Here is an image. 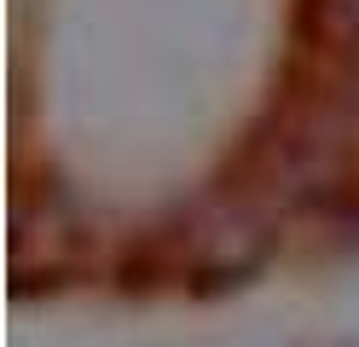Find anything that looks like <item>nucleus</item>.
Masks as SVG:
<instances>
[{
  "mask_svg": "<svg viewBox=\"0 0 359 347\" xmlns=\"http://www.w3.org/2000/svg\"><path fill=\"white\" fill-rule=\"evenodd\" d=\"M313 6H319V23H325V35L359 53V0H313Z\"/></svg>",
  "mask_w": 359,
  "mask_h": 347,
  "instance_id": "1",
  "label": "nucleus"
}]
</instances>
